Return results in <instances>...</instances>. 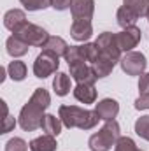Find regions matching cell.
I'll return each mask as SVG.
<instances>
[{
	"mask_svg": "<svg viewBox=\"0 0 149 151\" xmlns=\"http://www.w3.org/2000/svg\"><path fill=\"white\" fill-rule=\"evenodd\" d=\"M67 49H69V44H67L62 37H56V35L49 37L47 42L42 46V51H49V53H53V55H56V56H65Z\"/></svg>",
	"mask_w": 149,
	"mask_h": 151,
	"instance_id": "ac0fdd59",
	"label": "cell"
},
{
	"mask_svg": "<svg viewBox=\"0 0 149 151\" xmlns=\"http://www.w3.org/2000/svg\"><path fill=\"white\" fill-rule=\"evenodd\" d=\"M65 62L69 63V65H72V63H81V62H86V58H84V49H82V46H69V49H67V53H65Z\"/></svg>",
	"mask_w": 149,
	"mask_h": 151,
	"instance_id": "cb8c5ba5",
	"label": "cell"
},
{
	"mask_svg": "<svg viewBox=\"0 0 149 151\" xmlns=\"http://www.w3.org/2000/svg\"><path fill=\"white\" fill-rule=\"evenodd\" d=\"M82 49H84V58H86V62H90V63H95L98 58H100V47L97 46V42H86L84 46H82Z\"/></svg>",
	"mask_w": 149,
	"mask_h": 151,
	"instance_id": "d4e9b609",
	"label": "cell"
},
{
	"mask_svg": "<svg viewBox=\"0 0 149 151\" xmlns=\"http://www.w3.org/2000/svg\"><path fill=\"white\" fill-rule=\"evenodd\" d=\"M135 109H139V111H146V109H149V91L139 95V99L135 100Z\"/></svg>",
	"mask_w": 149,
	"mask_h": 151,
	"instance_id": "f546056e",
	"label": "cell"
},
{
	"mask_svg": "<svg viewBox=\"0 0 149 151\" xmlns=\"http://www.w3.org/2000/svg\"><path fill=\"white\" fill-rule=\"evenodd\" d=\"M5 151H28V144H27L21 137H14V139L7 141Z\"/></svg>",
	"mask_w": 149,
	"mask_h": 151,
	"instance_id": "f1b7e54d",
	"label": "cell"
},
{
	"mask_svg": "<svg viewBox=\"0 0 149 151\" xmlns=\"http://www.w3.org/2000/svg\"><path fill=\"white\" fill-rule=\"evenodd\" d=\"M119 125L116 119L105 121V125L90 137L88 146L91 151H109L112 146H116L117 139H119Z\"/></svg>",
	"mask_w": 149,
	"mask_h": 151,
	"instance_id": "3957f363",
	"label": "cell"
},
{
	"mask_svg": "<svg viewBox=\"0 0 149 151\" xmlns=\"http://www.w3.org/2000/svg\"><path fill=\"white\" fill-rule=\"evenodd\" d=\"M116 39H117L119 49L125 51V53H130V51H132L133 47H137V44L140 42L142 32H140V28H137V27H130V28H125L123 32L116 34Z\"/></svg>",
	"mask_w": 149,
	"mask_h": 151,
	"instance_id": "ba28073f",
	"label": "cell"
},
{
	"mask_svg": "<svg viewBox=\"0 0 149 151\" xmlns=\"http://www.w3.org/2000/svg\"><path fill=\"white\" fill-rule=\"evenodd\" d=\"M16 127V121H14V118L12 116H5V118H2V134H7V132H11L12 128Z\"/></svg>",
	"mask_w": 149,
	"mask_h": 151,
	"instance_id": "4dcf8cb0",
	"label": "cell"
},
{
	"mask_svg": "<svg viewBox=\"0 0 149 151\" xmlns=\"http://www.w3.org/2000/svg\"><path fill=\"white\" fill-rule=\"evenodd\" d=\"M114 151H140L137 148V144L133 142V139L130 137H119L116 146H114Z\"/></svg>",
	"mask_w": 149,
	"mask_h": 151,
	"instance_id": "83f0119b",
	"label": "cell"
},
{
	"mask_svg": "<svg viewBox=\"0 0 149 151\" xmlns=\"http://www.w3.org/2000/svg\"><path fill=\"white\" fill-rule=\"evenodd\" d=\"M123 5L133 11L139 18L148 16L149 12V0H123Z\"/></svg>",
	"mask_w": 149,
	"mask_h": 151,
	"instance_id": "7402d4cb",
	"label": "cell"
},
{
	"mask_svg": "<svg viewBox=\"0 0 149 151\" xmlns=\"http://www.w3.org/2000/svg\"><path fill=\"white\" fill-rule=\"evenodd\" d=\"M12 35H18V37L21 39V40H25L28 46H35V47H42L46 42H47V32L42 28V27H39V25H34V23H25L16 34H12Z\"/></svg>",
	"mask_w": 149,
	"mask_h": 151,
	"instance_id": "277c9868",
	"label": "cell"
},
{
	"mask_svg": "<svg viewBox=\"0 0 149 151\" xmlns=\"http://www.w3.org/2000/svg\"><path fill=\"white\" fill-rule=\"evenodd\" d=\"M135 134L139 137L149 141V116H140L135 121Z\"/></svg>",
	"mask_w": 149,
	"mask_h": 151,
	"instance_id": "4316f807",
	"label": "cell"
},
{
	"mask_svg": "<svg viewBox=\"0 0 149 151\" xmlns=\"http://www.w3.org/2000/svg\"><path fill=\"white\" fill-rule=\"evenodd\" d=\"M0 81H2V83L5 81V69H4V67L0 69Z\"/></svg>",
	"mask_w": 149,
	"mask_h": 151,
	"instance_id": "836d02e7",
	"label": "cell"
},
{
	"mask_svg": "<svg viewBox=\"0 0 149 151\" xmlns=\"http://www.w3.org/2000/svg\"><path fill=\"white\" fill-rule=\"evenodd\" d=\"M95 111L100 116V119L109 121V119H114L117 116V113H119V104L114 99H104V100H100L95 106Z\"/></svg>",
	"mask_w": 149,
	"mask_h": 151,
	"instance_id": "4fadbf2b",
	"label": "cell"
},
{
	"mask_svg": "<svg viewBox=\"0 0 149 151\" xmlns=\"http://www.w3.org/2000/svg\"><path fill=\"white\" fill-rule=\"evenodd\" d=\"M121 69L123 72H126V76H142L146 72V67H148V60L142 53L139 51H130L126 53L121 60Z\"/></svg>",
	"mask_w": 149,
	"mask_h": 151,
	"instance_id": "8992f818",
	"label": "cell"
},
{
	"mask_svg": "<svg viewBox=\"0 0 149 151\" xmlns=\"http://www.w3.org/2000/svg\"><path fill=\"white\" fill-rule=\"evenodd\" d=\"M49 104H51V97H49L47 90L37 88L34 91V95L30 97L28 104H25L19 113V127L25 132H34V130L40 128L44 111L49 107Z\"/></svg>",
	"mask_w": 149,
	"mask_h": 151,
	"instance_id": "6da1fadb",
	"label": "cell"
},
{
	"mask_svg": "<svg viewBox=\"0 0 149 151\" xmlns=\"http://www.w3.org/2000/svg\"><path fill=\"white\" fill-rule=\"evenodd\" d=\"M53 88H54V93L58 97L69 95V91H70V77L65 72H56L54 79H53Z\"/></svg>",
	"mask_w": 149,
	"mask_h": 151,
	"instance_id": "44dd1931",
	"label": "cell"
},
{
	"mask_svg": "<svg viewBox=\"0 0 149 151\" xmlns=\"http://www.w3.org/2000/svg\"><path fill=\"white\" fill-rule=\"evenodd\" d=\"M97 46L100 47V53H102L104 56H109V58L116 60V62L121 60V49H119L116 34H111V32L100 34L98 39H97Z\"/></svg>",
	"mask_w": 149,
	"mask_h": 151,
	"instance_id": "52a82bcc",
	"label": "cell"
},
{
	"mask_svg": "<svg viewBox=\"0 0 149 151\" xmlns=\"http://www.w3.org/2000/svg\"><path fill=\"white\" fill-rule=\"evenodd\" d=\"M72 4H74V0H53V9L65 11V9H70Z\"/></svg>",
	"mask_w": 149,
	"mask_h": 151,
	"instance_id": "1f68e13d",
	"label": "cell"
},
{
	"mask_svg": "<svg viewBox=\"0 0 149 151\" xmlns=\"http://www.w3.org/2000/svg\"><path fill=\"white\" fill-rule=\"evenodd\" d=\"M25 23H27V14L23 11H19V9H11L4 16V27L7 30H11L12 34H16Z\"/></svg>",
	"mask_w": 149,
	"mask_h": 151,
	"instance_id": "7c38bea8",
	"label": "cell"
},
{
	"mask_svg": "<svg viewBox=\"0 0 149 151\" xmlns=\"http://www.w3.org/2000/svg\"><path fill=\"white\" fill-rule=\"evenodd\" d=\"M139 91L140 93L149 91V74L148 72H144V74L140 76V79H139Z\"/></svg>",
	"mask_w": 149,
	"mask_h": 151,
	"instance_id": "d6a6232c",
	"label": "cell"
},
{
	"mask_svg": "<svg viewBox=\"0 0 149 151\" xmlns=\"http://www.w3.org/2000/svg\"><path fill=\"white\" fill-rule=\"evenodd\" d=\"M19 2L27 11H40L53 7V0H19Z\"/></svg>",
	"mask_w": 149,
	"mask_h": 151,
	"instance_id": "484cf974",
	"label": "cell"
},
{
	"mask_svg": "<svg viewBox=\"0 0 149 151\" xmlns=\"http://www.w3.org/2000/svg\"><path fill=\"white\" fill-rule=\"evenodd\" d=\"M70 35L74 40L79 42H84L93 35V27H91V21L88 19H74L72 21V27H70Z\"/></svg>",
	"mask_w": 149,
	"mask_h": 151,
	"instance_id": "8fae6325",
	"label": "cell"
},
{
	"mask_svg": "<svg viewBox=\"0 0 149 151\" xmlns=\"http://www.w3.org/2000/svg\"><path fill=\"white\" fill-rule=\"evenodd\" d=\"M69 67H70V76H72V79L77 84H95V81L98 79L97 74H95V70H93V67L86 65L84 62L72 63Z\"/></svg>",
	"mask_w": 149,
	"mask_h": 151,
	"instance_id": "9c48e42d",
	"label": "cell"
},
{
	"mask_svg": "<svg viewBox=\"0 0 149 151\" xmlns=\"http://www.w3.org/2000/svg\"><path fill=\"white\" fill-rule=\"evenodd\" d=\"M116 19H117V25L125 30V28L135 27V21L139 19V16H137L133 11H130L128 7L121 5V7L117 9V12H116Z\"/></svg>",
	"mask_w": 149,
	"mask_h": 151,
	"instance_id": "ffe728a7",
	"label": "cell"
},
{
	"mask_svg": "<svg viewBox=\"0 0 149 151\" xmlns=\"http://www.w3.org/2000/svg\"><path fill=\"white\" fill-rule=\"evenodd\" d=\"M116 63H117L116 60H112V58H109V56L100 55V58H98L95 63H91V67H93V70H95L97 77H107V76L112 72V69H114Z\"/></svg>",
	"mask_w": 149,
	"mask_h": 151,
	"instance_id": "d6986e66",
	"label": "cell"
},
{
	"mask_svg": "<svg viewBox=\"0 0 149 151\" xmlns=\"http://www.w3.org/2000/svg\"><path fill=\"white\" fill-rule=\"evenodd\" d=\"M62 125H63V123H62V119H60V118H56L54 114H44L40 128H42V132H44V134L56 137V135H60V132H62Z\"/></svg>",
	"mask_w": 149,
	"mask_h": 151,
	"instance_id": "9a60e30c",
	"label": "cell"
},
{
	"mask_svg": "<svg viewBox=\"0 0 149 151\" xmlns=\"http://www.w3.org/2000/svg\"><path fill=\"white\" fill-rule=\"evenodd\" d=\"M74 97L82 104H93L97 100L95 84H77L74 88Z\"/></svg>",
	"mask_w": 149,
	"mask_h": 151,
	"instance_id": "5bb4252c",
	"label": "cell"
},
{
	"mask_svg": "<svg viewBox=\"0 0 149 151\" xmlns=\"http://www.w3.org/2000/svg\"><path fill=\"white\" fill-rule=\"evenodd\" d=\"M5 46H7V53H9L12 58H18V56L27 55V53H28V47H30L25 40H21L18 35H11V37L7 39Z\"/></svg>",
	"mask_w": 149,
	"mask_h": 151,
	"instance_id": "2e32d148",
	"label": "cell"
},
{
	"mask_svg": "<svg viewBox=\"0 0 149 151\" xmlns=\"http://www.w3.org/2000/svg\"><path fill=\"white\" fill-rule=\"evenodd\" d=\"M70 11H72L74 19H88V21H91L93 12H95V0H74Z\"/></svg>",
	"mask_w": 149,
	"mask_h": 151,
	"instance_id": "30bf717a",
	"label": "cell"
},
{
	"mask_svg": "<svg viewBox=\"0 0 149 151\" xmlns=\"http://www.w3.org/2000/svg\"><path fill=\"white\" fill-rule=\"evenodd\" d=\"M146 18H148V19H149V12H148V16H146Z\"/></svg>",
	"mask_w": 149,
	"mask_h": 151,
	"instance_id": "e575fe53",
	"label": "cell"
},
{
	"mask_svg": "<svg viewBox=\"0 0 149 151\" xmlns=\"http://www.w3.org/2000/svg\"><path fill=\"white\" fill-rule=\"evenodd\" d=\"M58 118L67 128H81V130H91L100 121L97 111L81 109L77 106H60Z\"/></svg>",
	"mask_w": 149,
	"mask_h": 151,
	"instance_id": "7a4b0ae2",
	"label": "cell"
},
{
	"mask_svg": "<svg viewBox=\"0 0 149 151\" xmlns=\"http://www.w3.org/2000/svg\"><path fill=\"white\" fill-rule=\"evenodd\" d=\"M60 67V56L49 53V51H42L34 62V74L39 79H46L47 76L54 74Z\"/></svg>",
	"mask_w": 149,
	"mask_h": 151,
	"instance_id": "5b68a950",
	"label": "cell"
},
{
	"mask_svg": "<svg viewBox=\"0 0 149 151\" xmlns=\"http://www.w3.org/2000/svg\"><path fill=\"white\" fill-rule=\"evenodd\" d=\"M56 139L53 135H40L30 142V151H56Z\"/></svg>",
	"mask_w": 149,
	"mask_h": 151,
	"instance_id": "e0dca14e",
	"label": "cell"
},
{
	"mask_svg": "<svg viewBox=\"0 0 149 151\" xmlns=\"http://www.w3.org/2000/svg\"><path fill=\"white\" fill-rule=\"evenodd\" d=\"M7 72H9L12 81H23L27 77V65L23 62H19V60H14V62L9 63Z\"/></svg>",
	"mask_w": 149,
	"mask_h": 151,
	"instance_id": "603a6c76",
	"label": "cell"
}]
</instances>
